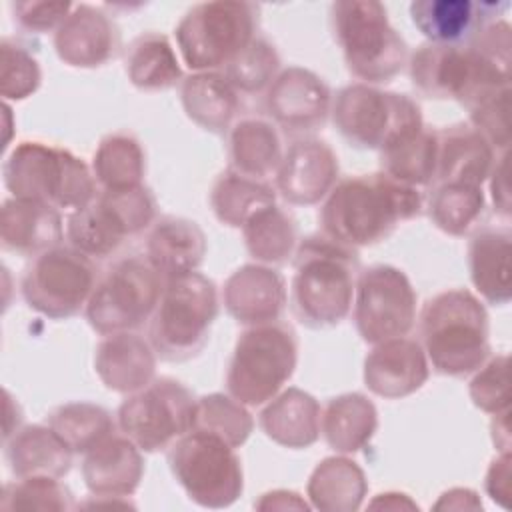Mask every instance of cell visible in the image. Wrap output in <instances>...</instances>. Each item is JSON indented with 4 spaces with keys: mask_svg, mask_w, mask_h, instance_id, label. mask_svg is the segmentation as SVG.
Listing matches in <instances>:
<instances>
[{
    "mask_svg": "<svg viewBox=\"0 0 512 512\" xmlns=\"http://www.w3.org/2000/svg\"><path fill=\"white\" fill-rule=\"evenodd\" d=\"M468 272L478 294L494 304L512 298V234L508 228H480L468 242Z\"/></svg>",
    "mask_w": 512,
    "mask_h": 512,
    "instance_id": "f1b7e54d",
    "label": "cell"
},
{
    "mask_svg": "<svg viewBox=\"0 0 512 512\" xmlns=\"http://www.w3.org/2000/svg\"><path fill=\"white\" fill-rule=\"evenodd\" d=\"M66 238L70 246L82 254L92 260H102L118 252L130 238V232L118 212L98 194L88 206L70 212L66 220Z\"/></svg>",
    "mask_w": 512,
    "mask_h": 512,
    "instance_id": "e575fe53",
    "label": "cell"
},
{
    "mask_svg": "<svg viewBox=\"0 0 512 512\" xmlns=\"http://www.w3.org/2000/svg\"><path fill=\"white\" fill-rule=\"evenodd\" d=\"M320 416L318 400L306 390L290 386L266 402L258 424L274 444L302 450L320 438Z\"/></svg>",
    "mask_w": 512,
    "mask_h": 512,
    "instance_id": "484cf974",
    "label": "cell"
},
{
    "mask_svg": "<svg viewBox=\"0 0 512 512\" xmlns=\"http://www.w3.org/2000/svg\"><path fill=\"white\" fill-rule=\"evenodd\" d=\"M366 494V474L346 454L320 460L306 484L310 506L322 512H354L362 506Z\"/></svg>",
    "mask_w": 512,
    "mask_h": 512,
    "instance_id": "1f68e13d",
    "label": "cell"
},
{
    "mask_svg": "<svg viewBox=\"0 0 512 512\" xmlns=\"http://www.w3.org/2000/svg\"><path fill=\"white\" fill-rule=\"evenodd\" d=\"M352 306L356 332L372 346L406 336L416 324L414 286L390 264H374L358 272Z\"/></svg>",
    "mask_w": 512,
    "mask_h": 512,
    "instance_id": "9a60e30c",
    "label": "cell"
},
{
    "mask_svg": "<svg viewBox=\"0 0 512 512\" xmlns=\"http://www.w3.org/2000/svg\"><path fill=\"white\" fill-rule=\"evenodd\" d=\"M92 174L102 190L142 186L146 154L140 140L130 132H112L104 136L92 156Z\"/></svg>",
    "mask_w": 512,
    "mask_h": 512,
    "instance_id": "74e56055",
    "label": "cell"
},
{
    "mask_svg": "<svg viewBox=\"0 0 512 512\" xmlns=\"http://www.w3.org/2000/svg\"><path fill=\"white\" fill-rule=\"evenodd\" d=\"M162 290L164 276L146 256L120 258L98 280L86 320L102 336L132 332L152 318Z\"/></svg>",
    "mask_w": 512,
    "mask_h": 512,
    "instance_id": "7c38bea8",
    "label": "cell"
},
{
    "mask_svg": "<svg viewBox=\"0 0 512 512\" xmlns=\"http://www.w3.org/2000/svg\"><path fill=\"white\" fill-rule=\"evenodd\" d=\"M438 132V168L434 184L480 186L488 180L496 162L494 146L470 124L458 122Z\"/></svg>",
    "mask_w": 512,
    "mask_h": 512,
    "instance_id": "d4e9b609",
    "label": "cell"
},
{
    "mask_svg": "<svg viewBox=\"0 0 512 512\" xmlns=\"http://www.w3.org/2000/svg\"><path fill=\"white\" fill-rule=\"evenodd\" d=\"M242 236L248 254L266 266L286 264L298 246L296 220L276 204L256 212L242 226Z\"/></svg>",
    "mask_w": 512,
    "mask_h": 512,
    "instance_id": "f35d334b",
    "label": "cell"
},
{
    "mask_svg": "<svg viewBox=\"0 0 512 512\" xmlns=\"http://www.w3.org/2000/svg\"><path fill=\"white\" fill-rule=\"evenodd\" d=\"M296 364L298 338L288 324L248 326L234 344L226 390L244 406H262L284 388Z\"/></svg>",
    "mask_w": 512,
    "mask_h": 512,
    "instance_id": "9c48e42d",
    "label": "cell"
},
{
    "mask_svg": "<svg viewBox=\"0 0 512 512\" xmlns=\"http://www.w3.org/2000/svg\"><path fill=\"white\" fill-rule=\"evenodd\" d=\"M338 156L332 146L314 136H300L288 144L276 170V190L294 206H314L338 182Z\"/></svg>",
    "mask_w": 512,
    "mask_h": 512,
    "instance_id": "e0dca14e",
    "label": "cell"
},
{
    "mask_svg": "<svg viewBox=\"0 0 512 512\" xmlns=\"http://www.w3.org/2000/svg\"><path fill=\"white\" fill-rule=\"evenodd\" d=\"M490 180V198L494 210L502 216H510V182H508V150L502 152L488 176Z\"/></svg>",
    "mask_w": 512,
    "mask_h": 512,
    "instance_id": "f907efd6",
    "label": "cell"
},
{
    "mask_svg": "<svg viewBox=\"0 0 512 512\" xmlns=\"http://www.w3.org/2000/svg\"><path fill=\"white\" fill-rule=\"evenodd\" d=\"M470 400L486 414L510 410V384H508V354H498L486 360L468 384Z\"/></svg>",
    "mask_w": 512,
    "mask_h": 512,
    "instance_id": "bcb514c9",
    "label": "cell"
},
{
    "mask_svg": "<svg viewBox=\"0 0 512 512\" xmlns=\"http://www.w3.org/2000/svg\"><path fill=\"white\" fill-rule=\"evenodd\" d=\"M258 510H308L310 506L292 490H272L254 504Z\"/></svg>",
    "mask_w": 512,
    "mask_h": 512,
    "instance_id": "816d5d0a",
    "label": "cell"
},
{
    "mask_svg": "<svg viewBox=\"0 0 512 512\" xmlns=\"http://www.w3.org/2000/svg\"><path fill=\"white\" fill-rule=\"evenodd\" d=\"M156 358L150 340L134 330L118 332L96 346L94 370L108 390L132 394L156 378Z\"/></svg>",
    "mask_w": 512,
    "mask_h": 512,
    "instance_id": "603a6c76",
    "label": "cell"
},
{
    "mask_svg": "<svg viewBox=\"0 0 512 512\" xmlns=\"http://www.w3.org/2000/svg\"><path fill=\"white\" fill-rule=\"evenodd\" d=\"M380 172L408 186H430L438 168V132L422 126L418 132L380 150Z\"/></svg>",
    "mask_w": 512,
    "mask_h": 512,
    "instance_id": "d590c367",
    "label": "cell"
},
{
    "mask_svg": "<svg viewBox=\"0 0 512 512\" xmlns=\"http://www.w3.org/2000/svg\"><path fill=\"white\" fill-rule=\"evenodd\" d=\"M420 338L428 364L438 374L462 378L490 356V318L470 290H442L420 312Z\"/></svg>",
    "mask_w": 512,
    "mask_h": 512,
    "instance_id": "277c9868",
    "label": "cell"
},
{
    "mask_svg": "<svg viewBox=\"0 0 512 512\" xmlns=\"http://www.w3.org/2000/svg\"><path fill=\"white\" fill-rule=\"evenodd\" d=\"M508 2L474 0H414L410 18L416 30L432 44H466L486 24L498 20Z\"/></svg>",
    "mask_w": 512,
    "mask_h": 512,
    "instance_id": "44dd1931",
    "label": "cell"
},
{
    "mask_svg": "<svg viewBox=\"0 0 512 512\" xmlns=\"http://www.w3.org/2000/svg\"><path fill=\"white\" fill-rule=\"evenodd\" d=\"M430 376L424 348L414 338H392L374 348L364 358L366 388L388 400H398L420 390Z\"/></svg>",
    "mask_w": 512,
    "mask_h": 512,
    "instance_id": "ac0fdd59",
    "label": "cell"
},
{
    "mask_svg": "<svg viewBox=\"0 0 512 512\" xmlns=\"http://www.w3.org/2000/svg\"><path fill=\"white\" fill-rule=\"evenodd\" d=\"M272 204H276V190L270 184L230 168L216 178L210 190L214 216L230 228H242L256 212Z\"/></svg>",
    "mask_w": 512,
    "mask_h": 512,
    "instance_id": "8d00e7d4",
    "label": "cell"
},
{
    "mask_svg": "<svg viewBox=\"0 0 512 512\" xmlns=\"http://www.w3.org/2000/svg\"><path fill=\"white\" fill-rule=\"evenodd\" d=\"M378 430V410L362 392H344L328 400L320 416V434L338 454L362 450Z\"/></svg>",
    "mask_w": 512,
    "mask_h": 512,
    "instance_id": "4dcf8cb0",
    "label": "cell"
},
{
    "mask_svg": "<svg viewBox=\"0 0 512 512\" xmlns=\"http://www.w3.org/2000/svg\"><path fill=\"white\" fill-rule=\"evenodd\" d=\"M370 508H384V510H402V508H408V510H414L418 508L416 502H412L406 494L402 492H384V494H378L370 504Z\"/></svg>",
    "mask_w": 512,
    "mask_h": 512,
    "instance_id": "11a10c76",
    "label": "cell"
},
{
    "mask_svg": "<svg viewBox=\"0 0 512 512\" xmlns=\"http://www.w3.org/2000/svg\"><path fill=\"white\" fill-rule=\"evenodd\" d=\"M332 106L328 84L312 70L288 66L278 72L264 96V108L274 126L306 136L320 130Z\"/></svg>",
    "mask_w": 512,
    "mask_h": 512,
    "instance_id": "2e32d148",
    "label": "cell"
},
{
    "mask_svg": "<svg viewBox=\"0 0 512 512\" xmlns=\"http://www.w3.org/2000/svg\"><path fill=\"white\" fill-rule=\"evenodd\" d=\"M194 406L196 398L182 382L160 376L126 396L116 424L142 452H158L192 430Z\"/></svg>",
    "mask_w": 512,
    "mask_h": 512,
    "instance_id": "5bb4252c",
    "label": "cell"
},
{
    "mask_svg": "<svg viewBox=\"0 0 512 512\" xmlns=\"http://www.w3.org/2000/svg\"><path fill=\"white\" fill-rule=\"evenodd\" d=\"M330 116L350 146L378 152L424 126L416 100L364 82L340 88L332 98Z\"/></svg>",
    "mask_w": 512,
    "mask_h": 512,
    "instance_id": "30bf717a",
    "label": "cell"
},
{
    "mask_svg": "<svg viewBox=\"0 0 512 512\" xmlns=\"http://www.w3.org/2000/svg\"><path fill=\"white\" fill-rule=\"evenodd\" d=\"M64 238L60 210L28 198L10 196L0 210L2 248L20 256H38Z\"/></svg>",
    "mask_w": 512,
    "mask_h": 512,
    "instance_id": "cb8c5ba5",
    "label": "cell"
},
{
    "mask_svg": "<svg viewBox=\"0 0 512 512\" xmlns=\"http://www.w3.org/2000/svg\"><path fill=\"white\" fill-rule=\"evenodd\" d=\"M492 416V442L500 452H510V410H502Z\"/></svg>",
    "mask_w": 512,
    "mask_h": 512,
    "instance_id": "db71d44e",
    "label": "cell"
},
{
    "mask_svg": "<svg viewBox=\"0 0 512 512\" xmlns=\"http://www.w3.org/2000/svg\"><path fill=\"white\" fill-rule=\"evenodd\" d=\"M290 306L296 320L308 328L340 324L352 310L358 254L324 234L298 242L292 256Z\"/></svg>",
    "mask_w": 512,
    "mask_h": 512,
    "instance_id": "3957f363",
    "label": "cell"
},
{
    "mask_svg": "<svg viewBox=\"0 0 512 512\" xmlns=\"http://www.w3.org/2000/svg\"><path fill=\"white\" fill-rule=\"evenodd\" d=\"M46 424L70 446L74 454H86L96 444L114 434V418L112 414L92 402H66L56 406Z\"/></svg>",
    "mask_w": 512,
    "mask_h": 512,
    "instance_id": "60d3db41",
    "label": "cell"
},
{
    "mask_svg": "<svg viewBox=\"0 0 512 512\" xmlns=\"http://www.w3.org/2000/svg\"><path fill=\"white\" fill-rule=\"evenodd\" d=\"M286 298L284 276L260 262L236 268L222 288L226 312L246 328L280 320Z\"/></svg>",
    "mask_w": 512,
    "mask_h": 512,
    "instance_id": "d6986e66",
    "label": "cell"
},
{
    "mask_svg": "<svg viewBox=\"0 0 512 512\" xmlns=\"http://www.w3.org/2000/svg\"><path fill=\"white\" fill-rule=\"evenodd\" d=\"M98 284V270L90 256L74 246L58 244L24 268L20 292L24 302L42 316L66 320L86 310Z\"/></svg>",
    "mask_w": 512,
    "mask_h": 512,
    "instance_id": "4fadbf2b",
    "label": "cell"
},
{
    "mask_svg": "<svg viewBox=\"0 0 512 512\" xmlns=\"http://www.w3.org/2000/svg\"><path fill=\"white\" fill-rule=\"evenodd\" d=\"M6 190L16 198L44 202L56 210H80L96 200L92 168L66 148L24 140L2 164Z\"/></svg>",
    "mask_w": 512,
    "mask_h": 512,
    "instance_id": "5b68a950",
    "label": "cell"
},
{
    "mask_svg": "<svg viewBox=\"0 0 512 512\" xmlns=\"http://www.w3.org/2000/svg\"><path fill=\"white\" fill-rule=\"evenodd\" d=\"M222 72L238 94H260L278 76L280 56L272 42L256 36Z\"/></svg>",
    "mask_w": 512,
    "mask_h": 512,
    "instance_id": "7bdbcfd3",
    "label": "cell"
},
{
    "mask_svg": "<svg viewBox=\"0 0 512 512\" xmlns=\"http://www.w3.org/2000/svg\"><path fill=\"white\" fill-rule=\"evenodd\" d=\"M180 102L186 116L212 134L230 132L240 110V94L224 72H192L182 78Z\"/></svg>",
    "mask_w": 512,
    "mask_h": 512,
    "instance_id": "f546056e",
    "label": "cell"
},
{
    "mask_svg": "<svg viewBox=\"0 0 512 512\" xmlns=\"http://www.w3.org/2000/svg\"><path fill=\"white\" fill-rule=\"evenodd\" d=\"M168 466L188 498L202 508H228L242 496L244 472L236 448L214 434L190 430L180 436L168 448Z\"/></svg>",
    "mask_w": 512,
    "mask_h": 512,
    "instance_id": "8fae6325",
    "label": "cell"
},
{
    "mask_svg": "<svg viewBox=\"0 0 512 512\" xmlns=\"http://www.w3.org/2000/svg\"><path fill=\"white\" fill-rule=\"evenodd\" d=\"M218 308V290L208 276L188 272L166 278L148 330L156 356L184 362L200 354L210 340Z\"/></svg>",
    "mask_w": 512,
    "mask_h": 512,
    "instance_id": "52a82bcc",
    "label": "cell"
},
{
    "mask_svg": "<svg viewBox=\"0 0 512 512\" xmlns=\"http://www.w3.org/2000/svg\"><path fill=\"white\" fill-rule=\"evenodd\" d=\"M2 510H54L66 512L74 510V496L60 482V478H18L16 482H8L2 492Z\"/></svg>",
    "mask_w": 512,
    "mask_h": 512,
    "instance_id": "ee69618b",
    "label": "cell"
},
{
    "mask_svg": "<svg viewBox=\"0 0 512 512\" xmlns=\"http://www.w3.org/2000/svg\"><path fill=\"white\" fill-rule=\"evenodd\" d=\"M418 188L384 172L338 180L320 208L322 234L342 246L362 248L386 240L400 222L422 214Z\"/></svg>",
    "mask_w": 512,
    "mask_h": 512,
    "instance_id": "7a4b0ae2",
    "label": "cell"
},
{
    "mask_svg": "<svg viewBox=\"0 0 512 512\" xmlns=\"http://www.w3.org/2000/svg\"><path fill=\"white\" fill-rule=\"evenodd\" d=\"M142 476V450L122 432L96 444L82 460L84 484L98 498H128L138 490Z\"/></svg>",
    "mask_w": 512,
    "mask_h": 512,
    "instance_id": "7402d4cb",
    "label": "cell"
},
{
    "mask_svg": "<svg viewBox=\"0 0 512 512\" xmlns=\"http://www.w3.org/2000/svg\"><path fill=\"white\" fill-rule=\"evenodd\" d=\"M192 430L214 434L232 448H240L254 430V418L248 412V406L230 394L212 392L196 398Z\"/></svg>",
    "mask_w": 512,
    "mask_h": 512,
    "instance_id": "b9f144b4",
    "label": "cell"
},
{
    "mask_svg": "<svg viewBox=\"0 0 512 512\" xmlns=\"http://www.w3.org/2000/svg\"><path fill=\"white\" fill-rule=\"evenodd\" d=\"M54 50L72 68H98L118 54L120 32L102 8L74 4L64 24L54 32Z\"/></svg>",
    "mask_w": 512,
    "mask_h": 512,
    "instance_id": "ffe728a7",
    "label": "cell"
},
{
    "mask_svg": "<svg viewBox=\"0 0 512 512\" xmlns=\"http://www.w3.org/2000/svg\"><path fill=\"white\" fill-rule=\"evenodd\" d=\"M330 24L348 72L364 84H386L408 64L406 40L382 2L338 0L330 6Z\"/></svg>",
    "mask_w": 512,
    "mask_h": 512,
    "instance_id": "8992f818",
    "label": "cell"
},
{
    "mask_svg": "<svg viewBox=\"0 0 512 512\" xmlns=\"http://www.w3.org/2000/svg\"><path fill=\"white\" fill-rule=\"evenodd\" d=\"M470 110V124L494 146L508 150L510 146V86L478 100Z\"/></svg>",
    "mask_w": 512,
    "mask_h": 512,
    "instance_id": "7dc6e473",
    "label": "cell"
},
{
    "mask_svg": "<svg viewBox=\"0 0 512 512\" xmlns=\"http://www.w3.org/2000/svg\"><path fill=\"white\" fill-rule=\"evenodd\" d=\"M124 70L132 86L144 92L168 90L182 82V66L166 34L142 32L124 54Z\"/></svg>",
    "mask_w": 512,
    "mask_h": 512,
    "instance_id": "836d02e7",
    "label": "cell"
},
{
    "mask_svg": "<svg viewBox=\"0 0 512 512\" xmlns=\"http://www.w3.org/2000/svg\"><path fill=\"white\" fill-rule=\"evenodd\" d=\"M426 210L432 224L444 234L466 236L484 218L486 198L480 186L432 184Z\"/></svg>",
    "mask_w": 512,
    "mask_h": 512,
    "instance_id": "ab89813d",
    "label": "cell"
},
{
    "mask_svg": "<svg viewBox=\"0 0 512 512\" xmlns=\"http://www.w3.org/2000/svg\"><path fill=\"white\" fill-rule=\"evenodd\" d=\"M512 468H510V452H500L488 466L484 488L488 496L500 504L502 508H510L512 498Z\"/></svg>",
    "mask_w": 512,
    "mask_h": 512,
    "instance_id": "681fc988",
    "label": "cell"
},
{
    "mask_svg": "<svg viewBox=\"0 0 512 512\" xmlns=\"http://www.w3.org/2000/svg\"><path fill=\"white\" fill-rule=\"evenodd\" d=\"M510 52V24L498 18L466 44L418 46L408 58V72L420 94L472 108L478 100L510 86Z\"/></svg>",
    "mask_w": 512,
    "mask_h": 512,
    "instance_id": "6da1fadb",
    "label": "cell"
},
{
    "mask_svg": "<svg viewBox=\"0 0 512 512\" xmlns=\"http://www.w3.org/2000/svg\"><path fill=\"white\" fill-rule=\"evenodd\" d=\"M12 16L14 22L32 34L56 32L68 14L72 12L74 4L70 2H46V0H18L12 2Z\"/></svg>",
    "mask_w": 512,
    "mask_h": 512,
    "instance_id": "c3c4849f",
    "label": "cell"
},
{
    "mask_svg": "<svg viewBox=\"0 0 512 512\" xmlns=\"http://www.w3.org/2000/svg\"><path fill=\"white\" fill-rule=\"evenodd\" d=\"M208 250L204 230L190 218L162 216L152 224L146 258L166 278L196 272Z\"/></svg>",
    "mask_w": 512,
    "mask_h": 512,
    "instance_id": "83f0119b",
    "label": "cell"
},
{
    "mask_svg": "<svg viewBox=\"0 0 512 512\" xmlns=\"http://www.w3.org/2000/svg\"><path fill=\"white\" fill-rule=\"evenodd\" d=\"M42 84V70L36 56L18 40L0 42V94L8 100H26Z\"/></svg>",
    "mask_w": 512,
    "mask_h": 512,
    "instance_id": "f6af8a7d",
    "label": "cell"
},
{
    "mask_svg": "<svg viewBox=\"0 0 512 512\" xmlns=\"http://www.w3.org/2000/svg\"><path fill=\"white\" fill-rule=\"evenodd\" d=\"M284 150L278 128L266 118H242L228 132L230 170L266 180L276 174Z\"/></svg>",
    "mask_w": 512,
    "mask_h": 512,
    "instance_id": "d6a6232c",
    "label": "cell"
},
{
    "mask_svg": "<svg viewBox=\"0 0 512 512\" xmlns=\"http://www.w3.org/2000/svg\"><path fill=\"white\" fill-rule=\"evenodd\" d=\"M4 456L16 478H64L74 452L48 424H28L4 440Z\"/></svg>",
    "mask_w": 512,
    "mask_h": 512,
    "instance_id": "4316f807",
    "label": "cell"
},
{
    "mask_svg": "<svg viewBox=\"0 0 512 512\" xmlns=\"http://www.w3.org/2000/svg\"><path fill=\"white\" fill-rule=\"evenodd\" d=\"M468 508L482 510V502L478 494L470 488H450L434 504V510H468Z\"/></svg>",
    "mask_w": 512,
    "mask_h": 512,
    "instance_id": "f5cc1de1",
    "label": "cell"
},
{
    "mask_svg": "<svg viewBox=\"0 0 512 512\" xmlns=\"http://www.w3.org/2000/svg\"><path fill=\"white\" fill-rule=\"evenodd\" d=\"M258 22L260 8L252 2L194 4L174 30L182 62L192 72L224 70L258 36Z\"/></svg>",
    "mask_w": 512,
    "mask_h": 512,
    "instance_id": "ba28073f",
    "label": "cell"
}]
</instances>
